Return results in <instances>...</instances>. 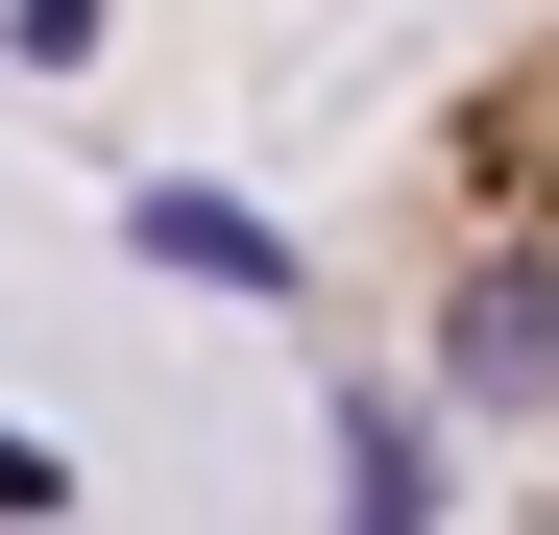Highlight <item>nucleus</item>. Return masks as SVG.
<instances>
[{"mask_svg": "<svg viewBox=\"0 0 559 535\" xmlns=\"http://www.w3.org/2000/svg\"><path fill=\"white\" fill-rule=\"evenodd\" d=\"M390 268H414L438 390L559 463V0L414 122V170H390Z\"/></svg>", "mask_w": 559, "mask_h": 535, "instance_id": "f257e3e1", "label": "nucleus"}]
</instances>
